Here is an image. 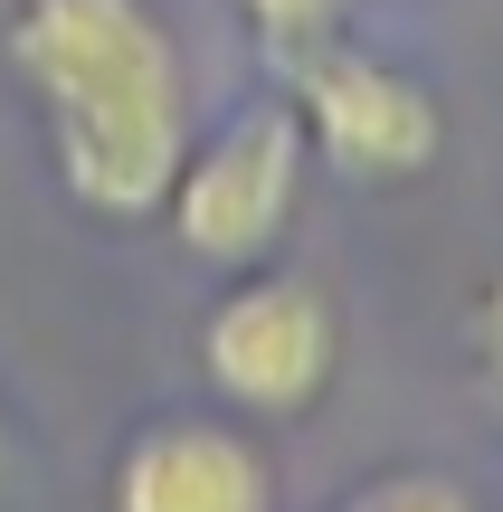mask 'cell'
<instances>
[{"label":"cell","mask_w":503,"mask_h":512,"mask_svg":"<svg viewBox=\"0 0 503 512\" xmlns=\"http://www.w3.org/2000/svg\"><path fill=\"white\" fill-rule=\"evenodd\" d=\"M10 67L38 95L57 190L105 228L162 219L171 171L200 133V95H190L171 19L152 0H19Z\"/></svg>","instance_id":"cell-1"},{"label":"cell","mask_w":503,"mask_h":512,"mask_svg":"<svg viewBox=\"0 0 503 512\" xmlns=\"http://www.w3.org/2000/svg\"><path fill=\"white\" fill-rule=\"evenodd\" d=\"M304 171H314L304 114L285 105V95H257V105H238L228 124L190 133L162 219H171V238L200 256V266L257 275L266 256L285 247L295 209H304Z\"/></svg>","instance_id":"cell-2"},{"label":"cell","mask_w":503,"mask_h":512,"mask_svg":"<svg viewBox=\"0 0 503 512\" xmlns=\"http://www.w3.org/2000/svg\"><path fill=\"white\" fill-rule=\"evenodd\" d=\"M342 370V313L314 275L257 266L200 313V380L228 418H304Z\"/></svg>","instance_id":"cell-3"},{"label":"cell","mask_w":503,"mask_h":512,"mask_svg":"<svg viewBox=\"0 0 503 512\" xmlns=\"http://www.w3.org/2000/svg\"><path fill=\"white\" fill-rule=\"evenodd\" d=\"M285 105L304 114V143H314L323 171L342 181H418V171L447 152V105H437L428 76H409L399 57H371L352 38H323L314 57H295V95Z\"/></svg>","instance_id":"cell-4"},{"label":"cell","mask_w":503,"mask_h":512,"mask_svg":"<svg viewBox=\"0 0 503 512\" xmlns=\"http://www.w3.org/2000/svg\"><path fill=\"white\" fill-rule=\"evenodd\" d=\"M105 503L114 512H276V456L238 418L171 408L114 446Z\"/></svg>","instance_id":"cell-5"},{"label":"cell","mask_w":503,"mask_h":512,"mask_svg":"<svg viewBox=\"0 0 503 512\" xmlns=\"http://www.w3.org/2000/svg\"><path fill=\"white\" fill-rule=\"evenodd\" d=\"M333 512H485V503H475L456 475H437V465H390V475L352 484Z\"/></svg>","instance_id":"cell-6"},{"label":"cell","mask_w":503,"mask_h":512,"mask_svg":"<svg viewBox=\"0 0 503 512\" xmlns=\"http://www.w3.org/2000/svg\"><path fill=\"white\" fill-rule=\"evenodd\" d=\"M238 10H247V29L295 67V57H314L323 38H342V10H352V0H238Z\"/></svg>","instance_id":"cell-7"},{"label":"cell","mask_w":503,"mask_h":512,"mask_svg":"<svg viewBox=\"0 0 503 512\" xmlns=\"http://www.w3.org/2000/svg\"><path fill=\"white\" fill-rule=\"evenodd\" d=\"M466 332H475V370H485V399L503 408V275H494L485 294H475V323H466Z\"/></svg>","instance_id":"cell-8"},{"label":"cell","mask_w":503,"mask_h":512,"mask_svg":"<svg viewBox=\"0 0 503 512\" xmlns=\"http://www.w3.org/2000/svg\"><path fill=\"white\" fill-rule=\"evenodd\" d=\"M0 484H10V427H0Z\"/></svg>","instance_id":"cell-9"}]
</instances>
